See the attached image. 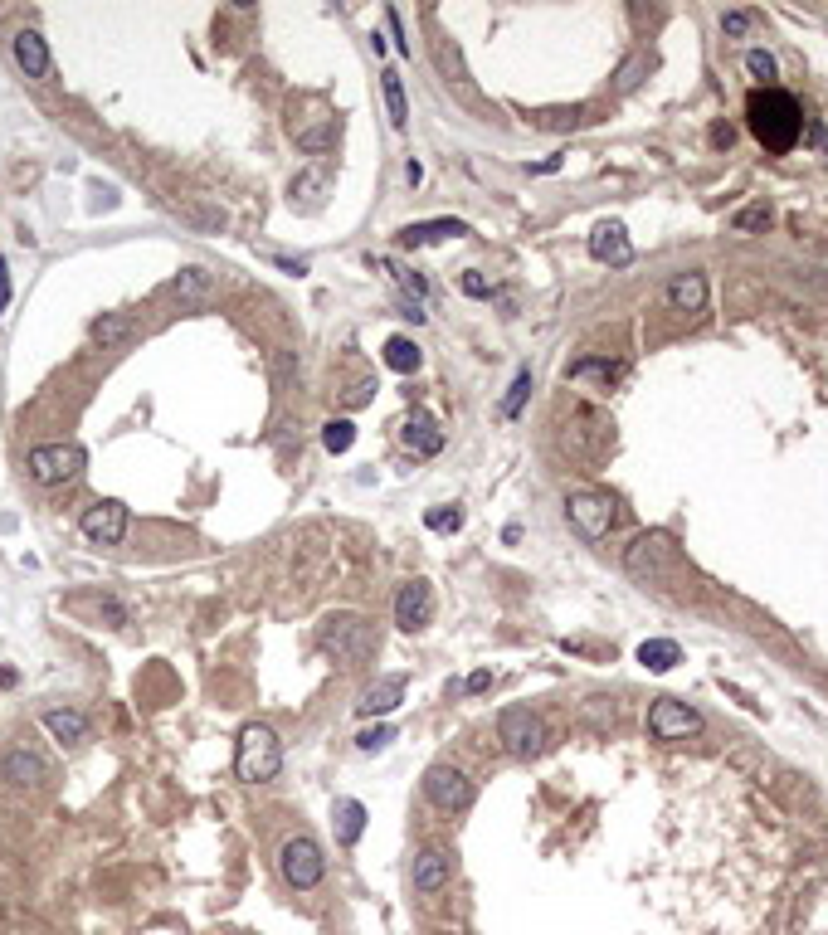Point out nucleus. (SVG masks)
Instances as JSON below:
<instances>
[{
	"instance_id": "obj_1",
	"label": "nucleus",
	"mask_w": 828,
	"mask_h": 935,
	"mask_svg": "<svg viewBox=\"0 0 828 935\" xmlns=\"http://www.w3.org/2000/svg\"><path fill=\"white\" fill-rule=\"evenodd\" d=\"M746 127L770 156H785L804 137V108L794 103L785 88H755L746 98Z\"/></svg>"
},
{
	"instance_id": "obj_2",
	"label": "nucleus",
	"mask_w": 828,
	"mask_h": 935,
	"mask_svg": "<svg viewBox=\"0 0 828 935\" xmlns=\"http://www.w3.org/2000/svg\"><path fill=\"white\" fill-rule=\"evenodd\" d=\"M234 770L244 785H268L278 770H283V746L273 736V726L264 721H249L239 731V750H234Z\"/></svg>"
},
{
	"instance_id": "obj_3",
	"label": "nucleus",
	"mask_w": 828,
	"mask_h": 935,
	"mask_svg": "<svg viewBox=\"0 0 828 935\" xmlns=\"http://www.w3.org/2000/svg\"><path fill=\"white\" fill-rule=\"evenodd\" d=\"M317 638H322V648H327L337 663H346V668H356V663H366V658L376 653V634H371V624H361L356 614H337V619H327Z\"/></svg>"
},
{
	"instance_id": "obj_4",
	"label": "nucleus",
	"mask_w": 828,
	"mask_h": 935,
	"mask_svg": "<svg viewBox=\"0 0 828 935\" xmlns=\"http://www.w3.org/2000/svg\"><path fill=\"white\" fill-rule=\"evenodd\" d=\"M497 741L512 750L517 760H531V755H541L546 750V726H541V716L531 707H502V716H497Z\"/></svg>"
},
{
	"instance_id": "obj_5",
	"label": "nucleus",
	"mask_w": 828,
	"mask_h": 935,
	"mask_svg": "<svg viewBox=\"0 0 828 935\" xmlns=\"http://www.w3.org/2000/svg\"><path fill=\"white\" fill-rule=\"evenodd\" d=\"M278 872H283V882H288L293 892H312V887L322 882V872H327V858H322V848L302 833V838H288V843H283Z\"/></svg>"
},
{
	"instance_id": "obj_6",
	"label": "nucleus",
	"mask_w": 828,
	"mask_h": 935,
	"mask_svg": "<svg viewBox=\"0 0 828 935\" xmlns=\"http://www.w3.org/2000/svg\"><path fill=\"white\" fill-rule=\"evenodd\" d=\"M565 517H570V526H575L585 541H604V536L614 531V522H619L609 492H575V497L565 502Z\"/></svg>"
},
{
	"instance_id": "obj_7",
	"label": "nucleus",
	"mask_w": 828,
	"mask_h": 935,
	"mask_svg": "<svg viewBox=\"0 0 828 935\" xmlns=\"http://www.w3.org/2000/svg\"><path fill=\"white\" fill-rule=\"evenodd\" d=\"M424 799L439 809V814H463L473 804V780L458 770V765H434L424 775Z\"/></svg>"
},
{
	"instance_id": "obj_8",
	"label": "nucleus",
	"mask_w": 828,
	"mask_h": 935,
	"mask_svg": "<svg viewBox=\"0 0 828 935\" xmlns=\"http://www.w3.org/2000/svg\"><path fill=\"white\" fill-rule=\"evenodd\" d=\"M25 463H30V478L39 487H59L83 468V449L78 444H39V449H30Z\"/></svg>"
},
{
	"instance_id": "obj_9",
	"label": "nucleus",
	"mask_w": 828,
	"mask_h": 935,
	"mask_svg": "<svg viewBox=\"0 0 828 935\" xmlns=\"http://www.w3.org/2000/svg\"><path fill=\"white\" fill-rule=\"evenodd\" d=\"M648 731L653 741H687V736H702V716L678 697H658L648 707Z\"/></svg>"
},
{
	"instance_id": "obj_10",
	"label": "nucleus",
	"mask_w": 828,
	"mask_h": 935,
	"mask_svg": "<svg viewBox=\"0 0 828 935\" xmlns=\"http://www.w3.org/2000/svg\"><path fill=\"white\" fill-rule=\"evenodd\" d=\"M673 561H678V551H673V541H668L663 531L639 536V541L629 546V556H624L629 575H639V580H663V575L673 570Z\"/></svg>"
},
{
	"instance_id": "obj_11",
	"label": "nucleus",
	"mask_w": 828,
	"mask_h": 935,
	"mask_svg": "<svg viewBox=\"0 0 828 935\" xmlns=\"http://www.w3.org/2000/svg\"><path fill=\"white\" fill-rule=\"evenodd\" d=\"M83 536L93 541V546H117L122 536H127V507L122 502H93L88 512H83Z\"/></svg>"
},
{
	"instance_id": "obj_12",
	"label": "nucleus",
	"mask_w": 828,
	"mask_h": 935,
	"mask_svg": "<svg viewBox=\"0 0 828 935\" xmlns=\"http://www.w3.org/2000/svg\"><path fill=\"white\" fill-rule=\"evenodd\" d=\"M453 877V858L444 853V848H419L410 862V882L419 897H434V892H444Z\"/></svg>"
},
{
	"instance_id": "obj_13",
	"label": "nucleus",
	"mask_w": 828,
	"mask_h": 935,
	"mask_svg": "<svg viewBox=\"0 0 828 935\" xmlns=\"http://www.w3.org/2000/svg\"><path fill=\"white\" fill-rule=\"evenodd\" d=\"M429 619H434V590H429L424 580H405L400 595H395V624H400L405 634H414V629H424Z\"/></svg>"
},
{
	"instance_id": "obj_14",
	"label": "nucleus",
	"mask_w": 828,
	"mask_h": 935,
	"mask_svg": "<svg viewBox=\"0 0 828 935\" xmlns=\"http://www.w3.org/2000/svg\"><path fill=\"white\" fill-rule=\"evenodd\" d=\"M10 54L25 69V78H49V44H44L39 30H20V35L10 39Z\"/></svg>"
},
{
	"instance_id": "obj_15",
	"label": "nucleus",
	"mask_w": 828,
	"mask_h": 935,
	"mask_svg": "<svg viewBox=\"0 0 828 935\" xmlns=\"http://www.w3.org/2000/svg\"><path fill=\"white\" fill-rule=\"evenodd\" d=\"M668 302L673 312H707V273L702 268H687L668 283Z\"/></svg>"
},
{
	"instance_id": "obj_16",
	"label": "nucleus",
	"mask_w": 828,
	"mask_h": 935,
	"mask_svg": "<svg viewBox=\"0 0 828 935\" xmlns=\"http://www.w3.org/2000/svg\"><path fill=\"white\" fill-rule=\"evenodd\" d=\"M590 254L600 263H614V268H624V263L634 259V244H629V234H624V225H600L595 234H590Z\"/></svg>"
},
{
	"instance_id": "obj_17",
	"label": "nucleus",
	"mask_w": 828,
	"mask_h": 935,
	"mask_svg": "<svg viewBox=\"0 0 828 935\" xmlns=\"http://www.w3.org/2000/svg\"><path fill=\"white\" fill-rule=\"evenodd\" d=\"M400 702H405V677H380L376 687H366V692H361L356 716H385V711H395Z\"/></svg>"
},
{
	"instance_id": "obj_18",
	"label": "nucleus",
	"mask_w": 828,
	"mask_h": 935,
	"mask_svg": "<svg viewBox=\"0 0 828 935\" xmlns=\"http://www.w3.org/2000/svg\"><path fill=\"white\" fill-rule=\"evenodd\" d=\"M293 137H298V147H302V151L322 156V151H332V147H337L341 122H337L332 113H322L317 122H293Z\"/></svg>"
},
{
	"instance_id": "obj_19",
	"label": "nucleus",
	"mask_w": 828,
	"mask_h": 935,
	"mask_svg": "<svg viewBox=\"0 0 828 935\" xmlns=\"http://www.w3.org/2000/svg\"><path fill=\"white\" fill-rule=\"evenodd\" d=\"M468 225L463 220H419V225L400 229V244L405 249H424V244H439V239H463Z\"/></svg>"
},
{
	"instance_id": "obj_20",
	"label": "nucleus",
	"mask_w": 828,
	"mask_h": 935,
	"mask_svg": "<svg viewBox=\"0 0 828 935\" xmlns=\"http://www.w3.org/2000/svg\"><path fill=\"white\" fill-rule=\"evenodd\" d=\"M0 775H5L10 785H39V780H44V760H39L35 750H10V755L0 760Z\"/></svg>"
},
{
	"instance_id": "obj_21",
	"label": "nucleus",
	"mask_w": 828,
	"mask_h": 935,
	"mask_svg": "<svg viewBox=\"0 0 828 935\" xmlns=\"http://www.w3.org/2000/svg\"><path fill=\"white\" fill-rule=\"evenodd\" d=\"M405 444H410L419 458H434V453L444 449V434H439V424H434L429 414H414L410 424H405Z\"/></svg>"
},
{
	"instance_id": "obj_22",
	"label": "nucleus",
	"mask_w": 828,
	"mask_h": 935,
	"mask_svg": "<svg viewBox=\"0 0 828 935\" xmlns=\"http://www.w3.org/2000/svg\"><path fill=\"white\" fill-rule=\"evenodd\" d=\"M639 663L648 673H668L682 663V648L673 638H648V643H639Z\"/></svg>"
},
{
	"instance_id": "obj_23",
	"label": "nucleus",
	"mask_w": 828,
	"mask_h": 935,
	"mask_svg": "<svg viewBox=\"0 0 828 935\" xmlns=\"http://www.w3.org/2000/svg\"><path fill=\"white\" fill-rule=\"evenodd\" d=\"M380 88H385L390 127H395V132H405V127H410V103H405V83H400V74H395V69H385V74H380Z\"/></svg>"
},
{
	"instance_id": "obj_24",
	"label": "nucleus",
	"mask_w": 828,
	"mask_h": 935,
	"mask_svg": "<svg viewBox=\"0 0 828 935\" xmlns=\"http://www.w3.org/2000/svg\"><path fill=\"white\" fill-rule=\"evenodd\" d=\"M44 726L54 731V741H83L88 736V721H83V711H64V707H54V711H44Z\"/></svg>"
},
{
	"instance_id": "obj_25",
	"label": "nucleus",
	"mask_w": 828,
	"mask_h": 935,
	"mask_svg": "<svg viewBox=\"0 0 828 935\" xmlns=\"http://www.w3.org/2000/svg\"><path fill=\"white\" fill-rule=\"evenodd\" d=\"M419 361H424V356H419V346H414L410 337H390V341H385V366H390L395 375H414V371H419Z\"/></svg>"
},
{
	"instance_id": "obj_26",
	"label": "nucleus",
	"mask_w": 828,
	"mask_h": 935,
	"mask_svg": "<svg viewBox=\"0 0 828 935\" xmlns=\"http://www.w3.org/2000/svg\"><path fill=\"white\" fill-rule=\"evenodd\" d=\"M380 268H385V273H390V278L400 283V293H405V302H414V307H419V302L429 298V283H424V278H419L414 268H400V263H390V259H380Z\"/></svg>"
},
{
	"instance_id": "obj_27",
	"label": "nucleus",
	"mask_w": 828,
	"mask_h": 935,
	"mask_svg": "<svg viewBox=\"0 0 828 935\" xmlns=\"http://www.w3.org/2000/svg\"><path fill=\"white\" fill-rule=\"evenodd\" d=\"M361 828H366V809H361L356 799H341L337 804V838L351 848V843L361 838Z\"/></svg>"
},
{
	"instance_id": "obj_28",
	"label": "nucleus",
	"mask_w": 828,
	"mask_h": 935,
	"mask_svg": "<svg viewBox=\"0 0 828 935\" xmlns=\"http://www.w3.org/2000/svg\"><path fill=\"white\" fill-rule=\"evenodd\" d=\"M351 444H356V424L351 419H327L322 424V449L327 453H346Z\"/></svg>"
},
{
	"instance_id": "obj_29",
	"label": "nucleus",
	"mask_w": 828,
	"mask_h": 935,
	"mask_svg": "<svg viewBox=\"0 0 828 935\" xmlns=\"http://www.w3.org/2000/svg\"><path fill=\"white\" fill-rule=\"evenodd\" d=\"M132 337V317H98L93 322V341L108 351V346H117V341Z\"/></svg>"
},
{
	"instance_id": "obj_30",
	"label": "nucleus",
	"mask_w": 828,
	"mask_h": 935,
	"mask_svg": "<svg viewBox=\"0 0 828 935\" xmlns=\"http://www.w3.org/2000/svg\"><path fill=\"white\" fill-rule=\"evenodd\" d=\"M171 293H176V298H205V293H210V273H205V268H181L176 283H171Z\"/></svg>"
},
{
	"instance_id": "obj_31",
	"label": "nucleus",
	"mask_w": 828,
	"mask_h": 935,
	"mask_svg": "<svg viewBox=\"0 0 828 935\" xmlns=\"http://www.w3.org/2000/svg\"><path fill=\"white\" fill-rule=\"evenodd\" d=\"M527 395H531V371H517V380H512L507 395H502V419H517L522 405H527Z\"/></svg>"
},
{
	"instance_id": "obj_32",
	"label": "nucleus",
	"mask_w": 828,
	"mask_h": 935,
	"mask_svg": "<svg viewBox=\"0 0 828 935\" xmlns=\"http://www.w3.org/2000/svg\"><path fill=\"white\" fill-rule=\"evenodd\" d=\"M565 375H570V380H585V375H600L604 385H609V380H619V366H614V361H575V366H570V371H565Z\"/></svg>"
},
{
	"instance_id": "obj_33",
	"label": "nucleus",
	"mask_w": 828,
	"mask_h": 935,
	"mask_svg": "<svg viewBox=\"0 0 828 935\" xmlns=\"http://www.w3.org/2000/svg\"><path fill=\"white\" fill-rule=\"evenodd\" d=\"M746 74L760 78V83L770 88V78L780 74V69H775V54H765V49H751V54H746Z\"/></svg>"
},
{
	"instance_id": "obj_34",
	"label": "nucleus",
	"mask_w": 828,
	"mask_h": 935,
	"mask_svg": "<svg viewBox=\"0 0 828 935\" xmlns=\"http://www.w3.org/2000/svg\"><path fill=\"white\" fill-rule=\"evenodd\" d=\"M536 122L551 127V132H561V127H580V122H585V108H551V113H541Z\"/></svg>"
},
{
	"instance_id": "obj_35",
	"label": "nucleus",
	"mask_w": 828,
	"mask_h": 935,
	"mask_svg": "<svg viewBox=\"0 0 828 935\" xmlns=\"http://www.w3.org/2000/svg\"><path fill=\"white\" fill-rule=\"evenodd\" d=\"M770 225V210L765 205H746V210H736V220H731V229H741V234H755V229Z\"/></svg>"
},
{
	"instance_id": "obj_36",
	"label": "nucleus",
	"mask_w": 828,
	"mask_h": 935,
	"mask_svg": "<svg viewBox=\"0 0 828 935\" xmlns=\"http://www.w3.org/2000/svg\"><path fill=\"white\" fill-rule=\"evenodd\" d=\"M643 74H648V54H634V59L619 69V83H614V88H619V93H629V88H639Z\"/></svg>"
},
{
	"instance_id": "obj_37",
	"label": "nucleus",
	"mask_w": 828,
	"mask_h": 935,
	"mask_svg": "<svg viewBox=\"0 0 828 935\" xmlns=\"http://www.w3.org/2000/svg\"><path fill=\"white\" fill-rule=\"evenodd\" d=\"M424 526H429V531H458V526H463V512H458V507H434V512L424 517Z\"/></svg>"
},
{
	"instance_id": "obj_38",
	"label": "nucleus",
	"mask_w": 828,
	"mask_h": 935,
	"mask_svg": "<svg viewBox=\"0 0 828 935\" xmlns=\"http://www.w3.org/2000/svg\"><path fill=\"white\" fill-rule=\"evenodd\" d=\"M376 390H380L376 380H356V385L346 390V410H366V405L376 400Z\"/></svg>"
},
{
	"instance_id": "obj_39",
	"label": "nucleus",
	"mask_w": 828,
	"mask_h": 935,
	"mask_svg": "<svg viewBox=\"0 0 828 935\" xmlns=\"http://www.w3.org/2000/svg\"><path fill=\"white\" fill-rule=\"evenodd\" d=\"M186 220H190V225H200V229H225V215H220V210H210V205H190Z\"/></svg>"
},
{
	"instance_id": "obj_40",
	"label": "nucleus",
	"mask_w": 828,
	"mask_h": 935,
	"mask_svg": "<svg viewBox=\"0 0 828 935\" xmlns=\"http://www.w3.org/2000/svg\"><path fill=\"white\" fill-rule=\"evenodd\" d=\"M458 288H463L468 298H492V283L483 278V273H478V268H468V273L458 278Z\"/></svg>"
},
{
	"instance_id": "obj_41",
	"label": "nucleus",
	"mask_w": 828,
	"mask_h": 935,
	"mask_svg": "<svg viewBox=\"0 0 828 935\" xmlns=\"http://www.w3.org/2000/svg\"><path fill=\"white\" fill-rule=\"evenodd\" d=\"M390 741H395V731H390V726H376V731H361V736H356V746H361V750H385Z\"/></svg>"
},
{
	"instance_id": "obj_42",
	"label": "nucleus",
	"mask_w": 828,
	"mask_h": 935,
	"mask_svg": "<svg viewBox=\"0 0 828 935\" xmlns=\"http://www.w3.org/2000/svg\"><path fill=\"white\" fill-rule=\"evenodd\" d=\"M721 30H726L731 39H741L746 30H751V15H746V10H726V15H721Z\"/></svg>"
},
{
	"instance_id": "obj_43",
	"label": "nucleus",
	"mask_w": 828,
	"mask_h": 935,
	"mask_svg": "<svg viewBox=\"0 0 828 935\" xmlns=\"http://www.w3.org/2000/svg\"><path fill=\"white\" fill-rule=\"evenodd\" d=\"M385 25H390V39L400 44V54H414V49H410V39H405V25H400V10H395V5L385 10Z\"/></svg>"
},
{
	"instance_id": "obj_44",
	"label": "nucleus",
	"mask_w": 828,
	"mask_h": 935,
	"mask_svg": "<svg viewBox=\"0 0 828 935\" xmlns=\"http://www.w3.org/2000/svg\"><path fill=\"white\" fill-rule=\"evenodd\" d=\"M98 614H103L108 624H127V609H122V604H113V599H103V604H98Z\"/></svg>"
},
{
	"instance_id": "obj_45",
	"label": "nucleus",
	"mask_w": 828,
	"mask_h": 935,
	"mask_svg": "<svg viewBox=\"0 0 828 935\" xmlns=\"http://www.w3.org/2000/svg\"><path fill=\"white\" fill-rule=\"evenodd\" d=\"M293 371H298V361H293V351H283L278 356V380H293Z\"/></svg>"
},
{
	"instance_id": "obj_46",
	"label": "nucleus",
	"mask_w": 828,
	"mask_h": 935,
	"mask_svg": "<svg viewBox=\"0 0 828 935\" xmlns=\"http://www.w3.org/2000/svg\"><path fill=\"white\" fill-rule=\"evenodd\" d=\"M551 171H561V156H546V161L531 166V176H551Z\"/></svg>"
},
{
	"instance_id": "obj_47",
	"label": "nucleus",
	"mask_w": 828,
	"mask_h": 935,
	"mask_svg": "<svg viewBox=\"0 0 828 935\" xmlns=\"http://www.w3.org/2000/svg\"><path fill=\"white\" fill-rule=\"evenodd\" d=\"M492 687V673H473L468 677V692H488Z\"/></svg>"
},
{
	"instance_id": "obj_48",
	"label": "nucleus",
	"mask_w": 828,
	"mask_h": 935,
	"mask_svg": "<svg viewBox=\"0 0 828 935\" xmlns=\"http://www.w3.org/2000/svg\"><path fill=\"white\" fill-rule=\"evenodd\" d=\"M5 302H10V273H5V259H0V312H5Z\"/></svg>"
},
{
	"instance_id": "obj_49",
	"label": "nucleus",
	"mask_w": 828,
	"mask_h": 935,
	"mask_svg": "<svg viewBox=\"0 0 828 935\" xmlns=\"http://www.w3.org/2000/svg\"><path fill=\"white\" fill-rule=\"evenodd\" d=\"M405 181H410V186H419V181H424V166H419V161H410V166H405Z\"/></svg>"
},
{
	"instance_id": "obj_50",
	"label": "nucleus",
	"mask_w": 828,
	"mask_h": 935,
	"mask_svg": "<svg viewBox=\"0 0 828 935\" xmlns=\"http://www.w3.org/2000/svg\"><path fill=\"white\" fill-rule=\"evenodd\" d=\"M278 268H283V273H293V278H298V273H307V263H293V259H278Z\"/></svg>"
}]
</instances>
